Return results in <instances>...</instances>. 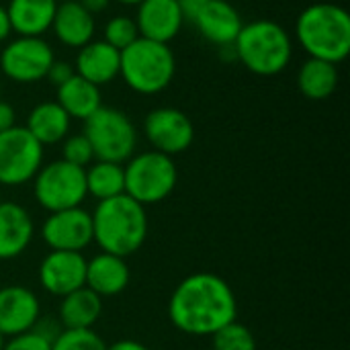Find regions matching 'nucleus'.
<instances>
[{
	"mask_svg": "<svg viewBox=\"0 0 350 350\" xmlns=\"http://www.w3.org/2000/svg\"><path fill=\"white\" fill-rule=\"evenodd\" d=\"M168 318L189 336H213L238 318L236 293L226 279L213 273H193L172 291Z\"/></svg>",
	"mask_w": 350,
	"mask_h": 350,
	"instance_id": "1",
	"label": "nucleus"
},
{
	"mask_svg": "<svg viewBox=\"0 0 350 350\" xmlns=\"http://www.w3.org/2000/svg\"><path fill=\"white\" fill-rule=\"evenodd\" d=\"M92 217V242L100 252L121 258L135 254L148 238L146 207L125 193L107 201H98Z\"/></svg>",
	"mask_w": 350,
	"mask_h": 350,
	"instance_id": "2",
	"label": "nucleus"
},
{
	"mask_svg": "<svg viewBox=\"0 0 350 350\" xmlns=\"http://www.w3.org/2000/svg\"><path fill=\"white\" fill-rule=\"evenodd\" d=\"M295 33L310 57L336 66L350 53V14L338 4L308 6L297 18Z\"/></svg>",
	"mask_w": 350,
	"mask_h": 350,
	"instance_id": "3",
	"label": "nucleus"
},
{
	"mask_svg": "<svg viewBox=\"0 0 350 350\" xmlns=\"http://www.w3.org/2000/svg\"><path fill=\"white\" fill-rule=\"evenodd\" d=\"M232 47L244 68L258 76L283 72L293 55L291 37L275 21H252L242 25Z\"/></svg>",
	"mask_w": 350,
	"mask_h": 350,
	"instance_id": "4",
	"label": "nucleus"
},
{
	"mask_svg": "<svg viewBox=\"0 0 350 350\" xmlns=\"http://www.w3.org/2000/svg\"><path fill=\"white\" fill-rule=\"evenodd\" d=\"M176 59L168 43L137 37L121 51L119 74L139 94H158L174 78Z\"/></svg>",
	"mask_w": 350,
	"mask_h": 350,
	"instance_id": "5",
	"label": "nucleus"
},
{
	"mask_svg": "<svg viewBox=\"0 0 350 350\" xmlns=\"http://www.w3.org/2000/svg\"><path fill=\"white\" fill-rule=\"evenodd\" d=\"M125 195L139 205H158L172 195L178 183V170L170 156L156 150L133 154L123 166Z\"/></svg>",
	"mask_w": 350,
	"mask_h": 350,
	"instance_id": "6",
	"label": "nucleus"
},
{
	"mask_svg": "<svg viewBox=\"0 0 350 350\" xmlns=\"http://www.w3.org/2000/svg\"><path fill=\"white\" fill-rule=\"evenodd\" d=\"M86 139L92 146L94 160L123 164L135 154L137 131L131 119L113 107H100L84 121Z\"/></svg>",
	"mask_w": 350,
	"mask_h": 350,
	"instance_id": "7",
	"label": "nucleus"
},
{
	"mask_svg": "<svg viewBox=\"0 0 350 350\" xmlns=\"http://www.w3.org/2000/svg\"><path fill=\"white\" fill-rule=\"evenodd\" d=\"M33 195L37 203L53 213L82 207L86 193V172L66 160H55L39 168L33 178Z\"/></svg>",
	"mask_w": 350,
	"mask_h": 350,
	"instance_id": "8",
	"label": "nucleus"
},
{
	"mask_svg": "<svg viewBox=\"0 0 350 350\" xmlns=\"http://www.w3.org/2000/svg\"><path fill=\"white\" fill-rule=\"evenodd\" d=\"M43 166V146L25 129L10 127L0 133V185L21 187L31 183Z\"/></svg>",
	"mask_w": 350,
	"mask_h": 350,
	"instance_id": "9",
	"label": "nucleus"
},
{
	"mask_svg": "<svg viewBox=\"0 0 350 350\" xmlns=\"http://www.w3.org/2000/svg\"><path fill=\"white\" fill-rule=\"evenodd\" d=\"M53 59V49L41 37H18L2 49L0 68L12 82L33 84L45 78Z\"/></svg>",
	"mask_w": 350,
	"mask_h": 350,
	"instance_id": "10",
	"label": "nucleus"
},
{
	"mask_svg": "<svg viewBox=\"0 0 350 350\" xmlns=\"http://www.w3.org/2000/svg\"><path fill=\"white\" fill-rule=\"evenodd\" d=\"M144 133L152 148L166 156L183 154L195 139V127L191 119L172 107H160L148 113L144 121Z\"/></svg>",
	"mask_w": 350,
	"mask_h": 350,
	"instance_id": "11",
	"label": "nucleus"
},
{
	"mask_svg": "<svg viewBox=\"0 0 350 350\" xmlns=\"http://www.w3.org/2000/svg\"><path fill=\"white\" fill-rule=\"evenodd\" d=\"M41 238L49 250L82 252L92 244V217L82 207L53 211L41 226Z\"/></svg>",
	"mask_w": 350,
	"mask_h": 350,
	"instance_id": "12",
	"label": "nucleus"
},
{
	"mask_svg": "<svg viewBox=\"0 0 350 350\" xmlns=\"http://www.w3.org/2000/svg\"><path fill=\"white\" fill-rule=\"evenodd\" d=\"M86 258L82 252L51 250L39 265L41 287L55 297H64L86 283Z\"/></svg>",
	"mask_w": 350,
	"mask_h": 350,
	"instance_id": "13",
	"label": "nucleus"
},
{
	"mask_svg": "<svg viewBox=\"0 0 350 350\" xmlns=\"http://www.w3.org/2000/svg\"><path fill=\"white\" fill-rule=\"evenodd\" d=\"M39 318L41 304L31 289L23 285L0 287V334L4 338L33 330Z\"/></svg>",
	"mask_w": 350,
	"mask_h": 350,
	"instance_id": "14",
	"label": "nucleus"
},
{
	"mask_svg": "<svg viewBox=\"0 0 350 350\" xmlns=\"http://www.w3.org/2000/svg\"><path fill=\"white\" fill-rule=\"evenodd\" d=\"M183 23L185 14L178 0H142L137 4L135 25L144 39L168 43L178 35Z\"/></svg>",
	"mask_w": 350,
	"mask_h": 350,
	"instance_id": "15",
	"label": "nucleus"
},
{
	"mask_svg": "<svg viewBox=\"0 0 350 350\" xmlns=\"http://www.w3.org/2000/svg\"><path fill=\"white\" fill-rule=\"evenodd\" d=\"M35 236V224L31 213L14 203H0V260H12L27 252Z\"/></svg>",
	"mask_w": 350,
	"mask_h": 350,
	"instance_id": "16",
	"label": "nucleus"
},
{
	"mask_svg": "<svg viewBox=\"0 0 350 350\" xmlns=\"http://www.w3.org/2000/svg\"><path fill=\"white\" fill-rule=\"evenodd\" d=\"M193 23L209 43H215L219 47L234 45L244 25L238 10L226 0H209L193 18Z\"/></svg>",
	"mask_w": 350,
	"mask_h": 350,
	"instance_id": "17",
	"label": "nucleus"
},
{
	"mask_svg": "<svg viewBox=\"0 0 350 350\" xmlns=\"http://www.w3.org/2000/svg\"><path fill=\"white\" fill-rule=\"evenodd\" d=\"M131 273L127 260L109 252H100L86 262V283L98 297H115L129 285Z\"/></svg>",
	"mask_w": 350,
	"mask_h": 350,
	"instance_id": "18",
	"label": "nucleus"
},
{
	"mask_svg": "<svg viewBox=\"0 0 350 350\" xmlns=\"http://www.w3.org/2000/svg\"><path fill=\"white\" fill-rule=\"evenodd\" d=\"M121 51L107 41H90L76 55V74L94 86L113 82L119 76Z\"/></svg>",
	"mask_w": 350,
	"mask_h": 350,
	"instance_id": "19",
	"label": "nucleus"
},
{
	"mask_svg": "<svg viewBox=\"0 0 350 350\" xmlns=\"http://www.w3.org/2000/svg\"><path fill=\"white\" fill-rule=\"evenodd\" d=\"M55 37L68 47H84L94 37V16L78 0L59 2L51 23Z\"/></svg>",
	"mask_w": 350,
	"mask_h": 350,
	"instance_id": "20",
	"label": "nucleus"
},
{
	"mask_svg": "<svg viewBox=\"0 0 350 350\" xmlns=\"http://www.w3.org/2000/svg\"><path fill=\"white\" fill-rule=\"evenodd\" d=\"M57 0H10L6 14L18 37H41L51 29Z\"/></svg>",
	"mask_w": 350,
	"mask_h": 350,
	"instance_id": "21",
	"label": "nucleus"
},
{
	"mask_svg": "<svg viewBox=\"0 0 350 350\" xmlns=\"http://www.w3.org/2000/svg\"><path fill=\"white\" fill-rule=\"evenodd\" d=\"M100 314L103 297H98L88 287H80L62 297L57 318L64 330H88L94 328Z\"/></svg>",
	"mask_w": 350,
	"mask_h": 350,
	"instance_id": "22",
	"label": "nucleus"
},
{
	"mask_svg": "<svg viewBox=\"0 0 350 350\" xmlns=\"http://www.w3.org/2000/svg\"><path fill=\"white\" fill-rule=\"evenodd\" d=\"M70 117L68 113L55 103L47 100L37 105L27 119L25 129L41 144V146H53L68 137L70 131Z\"/></svg>",
	"mask_w": 350,
	"mask_h": 350,
	"instance_id": "23",
	"label": "nucleus"
},
{
	"mask_svg": "<svg viewBox=\"0 0 350 350\" xmlns=\"http://www.w3.org/2000/svg\"><path fill=\"white\" fill-rule=\"evenodd\" d=\"M55 103L68 113L70 119H80V121H86L92 113H96L103 107L98 86L90 84L78 74H74L68 82H64L57 88Z\"/></svg>",
	"mask_w": 350,
	"mask_h": 350,
	"instance_id": "24",
	"label": "nucleus"
},
{
	"mask_svg": "<svg viewBox=\"0 0 350 350\" xmlns=\"http://www.w3.org/2000/svg\"><path fill=\"white\" fill-rule=\"evenodd\" d=\"M297 86L310 100H324L334 94L338 86V70L334 64L310 57L297 74Z\"/></svg>",
	"mask_w": 350,
	"mask_h": 350,
	"instance_id": "25",
	"label": "nucleus"
},
{
	"mask_svg": "<svg viewBox=\"0 0 350 350\" xmlns=\"http://www.w3.org/2000/svg\"><path fill=\"white\" fill-rule=\"evenodd\" d=\"M84 172H86V193L96 201H107L125 193L123 164L96 160L88 164Z\"/></svg>",
	"mask_w": 350,
	"mask_h": 350,
	"instance_id": "26",
	"label": "nucleus"
},
{
	"mask_svg": "<svg viewBox=\"0 0 350 350\" xmlns=\"http://www.w3.org/2000/svg\"><path fill=\"white\" fill-rule=\"evenodd\" d=\"M213 350H256V338L252 330L238 320L219 328L213 336Z\"/></svg>",
	"mask_w": 350,
	"mask_h": 350,
	"instance_id": "27",
	"label": "nucleus"
},
{
	"mask_svg": "<svg viewBox=\"0 0 350 350\" xmlns=\"http://www.w3.org/2000/svg\"><path fill=\"white\" fill-rule=\"evenodd\" d=\"M109 345L103 340L94 328L88 330H62L51 342V350H107Z\"/></svg>",
	"mask_w": 350,
	"mask_h": 350,
	"instance_id": "28",
	"label": "nucleus"
},
{
	"mask_svg": "<svg viewBox=\"0 0 350 350\" xmlns=\"http://www.w3.org/2000/svg\"><path fill=\"white\" fill-rule=\"evenodd\" d=\"M137 37H139V31H137L135 18H131V16H113L105 25V39L103 41H107L109 45H113L115 49L123 51Z\"/></svg>",
	"mask_w": 350,
	"mask_h": 350,
	"instance_id": "29",
	"label": "nucleus"
},
{
	"mask_svg": "<svg viewBox=\"0 0 350 350\" xmlns=\"http://www.w3.org/2000/svg\"><path fill=\"white\" fill-rule=\"evenodd\" d=\"M62 160L74 164V166H80V168H86L88 164L94 162V152H92V146L90 142L86 139L84 133H78V135H68L64 139V146H62Z\"/></svg>",
	"mask_w": 350,
	"mask_h": 350,
	"instance_id": "30",
	"label": "nucleus"
},
{
	"mask_svg": "<svg viewBox=\"0 0 350 350\" xmlns=\"http://www.w3.org/2000/svg\"><path fill=\"white\" fill-rule=\"evenodd\" d=\"M2 350H51V342L41 334H37L35 330H29L18 336L6 338V345Z\"/></svg>",
	"mask_w": 350,
	"mask_h": 350,
	"instance_id": "31",
	"label": "nucleus"
},
{
	"mask_svg": "<svg viewBox=\"0 0 350 350\" xmlns=\"http://www.w3.org/2000/svg\"><path fill=\"white\" fill-rule=\"evenodd\" d=\"M74 74H76V72H74V68H72L68 62H55V59H53V64L49 66L45 78H47L53 86L59 88V86H62L64 82H68Z\"/></svg>",
	"mask_w": 350,
	"mask_h": 350,
	"instance_id": "32",
	"label": "nucleus"
},
{
	"mask_svg": "<svg viewBox=\"0 0 350 350\" xmlns=\"http://www.w3.org/2000/svg\"><path fill=\"white\" fill-rule=\"evenodd\" d=\"M207 2H209V0H178L180 10H183V14H185V21H187V18L193 21V18L199 14V10H201Z\"/></svg>",
	"mask_w": 350,
	"mask_h": 350,
	"instance_id": "33",
	"label": "nucleus"
},
{
	"mask_svg": "<svg viewBox=\"0 0 350 350\" xmlns=\"http://www.w3.org/2000/svg\"><path fill=\"white\" fill-rule=\"evenodd\" d=\"M10 127H14V109L8 103L0 100V133Z\"/></svg>",
	"mask_w": 350,
	"mask_h": 350,
	"instance_id": "34",
	"label": "nucleus"
},
{
	"mask_svg": "<svg viewBox=\"0 0 350 350\" xmlns=\"http://www.w3.org/2000/svg\"><path fill=\"white\" fill-rule=\"evenodd\" d=\"M78 2L82 4V8H84V10H88V12L94 16V14L103 12V10L109 6V2H111V0H78Z\"/></svg>",
	"mask_w": 350,
	"mask_h": 350,
	"instance_id": "35",
	"label": "nucleus"
},
{
	"mask_svg": "<svg viewBox=\"0 0 350 350\" xmlns=\"http://www.w3.org/2000/svg\"><path fill=\"white\" fill-rule=\"evenodd\" d=\"M107 350H150L148 347H144L137 340H119L115 345H111Z\"/></svg>",
	"mask_w": 350,
	"mask_h": 350,
	"instance_id": "36",
	"label": "nucleus"
},
{
	"mask_svg": "<svg viewBox=\"0 0 350 350\" xmlns=\"http://www.w3.org/2000/svg\"><path fill=\"white\" fill-rule=\"evenodd\" d=\"M10 33H12V29H10V21H8L6 8L0 6V43H2Z\"/></svg>",
	"mask_w": 350,
	"mask_h": 350,
	"instance_id": "37",
	"label": "nucleus"
},
{
	"mask_svg": "<svg viewBox=\"0 0 350 350\" xmlns=\"http://www.w3.org/2000/svg\"><path fill=\"white\" fill-rule=\"evenodd\" d=\"M117 2H121V4H129V6H137L142 0H117Z\"/></svg>",
	"mask_w": 350,
	"mask_h": 350,
	"instance_id": "38",
	"label": "nucleus"
},
{
	"mask_svg": "<svg viewBox=\"0 0 350 350\" xmlns=\"http://www.w3.org/2000/svg\"><path fill=\"white\" fill-rule=\"evenodd\" d=\"M4 345H6V338H4V336L0 334V350L4 349Z\"/></svg>",
	"mask_w": 350,
	"mask_h": 350,
	"instance_id": "39",
	"label": "nucleus"
},
{
	"mask_svg": "<svg viewBox=\"0 0 350 350\" xmlns=\"http://www.w3.org/2000/svg\"><path fill=\"white\" fill-rule=\"evenodd\" d=\"M0 203H2V193H0Z\"/></svg>",
	"mask_w": 350,
	"mask_h": 350,
	"instance_id": "40",
	"label": "nucleus"
},
{
	"mask_svg": "<svg viewBox=\"0 0 350 350\" xmlns=\"http://www.w3.org/2000/svg\"><path fill=\"white\" fill-rule=\"evenodd\" d=\"M57 2H68V0H57Z\"/></svg>",
	"mask_w": 350,
	"mask_h": 350,
	"instance_id": "41",
	"label": "nucleus"
}]
</instances>
